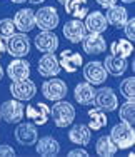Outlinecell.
<instances>
[{"label": "cell", "mask_w": 135, "mask_h": 157, "mask_svg": "<svg viewBox=\"0 0 135 157\" xmlns=\"http://www.w3.org/2000/svg\"><path fill=\"white\" fill-rule=\"evenodd\" d=\"M50 117L57 127L65 129V127L72 125L75 119V107L70 102H67V100L63 102V99L55 100V104L50 107Z\"/></svg>", "instance_id": "1"}, {"label": "cell", "mask_w": 135, "mask_h": 157, "mask_svg": "<svg viewBox=\"0 0 135 157\" xmlns=\"http://www.w3.org/2000/svg\"><path fill=\"white\" fill-rule=\"evenodd\" d=\"M110 139L114 140V144L117 145V149H130L135 144V130L133 125H129L125 122L115 124L110 130Z\"/></svg>", "instance_id": "2"}, {"label": "cell", "mask_w": 135, "mask_h": 157, "mask_svg": "<svg viewBox=\"0 0 135 157\" xmlns=\"http://www.w3.org/2000/svg\"><path fill=\"white\" fill-rule=\"evenodd\" d=\"M58 22V12L52 5L42 7L35 12V27H39L40 30H54V29H57Z\"/></svg>", "instance_id": "3"}, {"label": "cell", "mask_w": 135, "mask_h": 157, "mask_svg": "<svg viewBox=\"0 0 135 157\" xmlns=\"http://www.w3.org/2000/svg\"><path fill=\"white\" fill-rule=\"evenodd\" d=\"M5 50L9 52L12 57H25L30 52V39L25 32L12 33L10 39H7Z\"/></svg>", "instance_id": "4"}, {"label": "cell", "mask_w": 135, "mask_h": 157, "mask_svg": "<svg viewBox=\"0 0 135 157\" xmlns=\"http://www.w3.org/2000/svg\"><path fill=\"white\" fill-rule=\"evenodd\" d=\"M10 94L13 99L20 100V102H28L32 100L37 94V85L30 78H24V80H17L10 84Z\"/></svg>", "instance_id": "5"}, {"label": "cell", "mask_w": 135, "mask_h": 157, "mask_svg": "<svg viewBox=\"0 0 135 157\" xmlns=\"http://www.w3.org/2000/svg\"><path fill=\"white\" fill-rule=\"evenodd\" d=\"M42 94L47 100H62L67 95V84L58 77H48V80H45L42 84Z\"/></svg>", "instance_id": "6"}, {"label": "cell", "mask_w": 135, "mask_h": 157, "mask_svg": "<svg viewBox=\"0 0 135 157\" xmlns=\"http://www.w3.org/2000/svg\"><path fill=\"white\" fill-rule=\"evenodd\" d=\"M0 114H2V119L7 124H18V122H22V119L25 117V107H24V104L17 99L7 100V102H3L2 107H0Z\"/></svg>", "instance_id": "7"}, {"label": "cell", "mask_w": 135, "mask_h": 157, "mask_svg": "<svg viewBox=\"0 0 135 157\" xmlns=\"http://www.w3.org/2000/svg\"><path fill=\"white\" fill-rule=\"evenodd\" d=\"M92 104L95 107H99V109L105 110V112H114V110H117V107H118V97L110 87H103V89L95 90Z\"/></svg>", "instance_id": "8"}, {"label": "cell", "mask_w": 135, "mask_h": 157, "mask_svg": "<svg viewBox=\"0 0 135 157\" xmlns=\"http://www.w3.org/2000/svg\"><path fill=\"white\" fill-rule=\"evenodd\" d=\"M13 136H15V140L20 145L32 147L39 139V130H37V125L33 122H18Z\"/></svg>", "instance_id": "9"}, {"label": "cell", "mask_w": 135, "mask_h": 157, "mask_svg": "<svg viewBox=\"0 0 135 157\" xmlns=\"http://www.w3.org/2000/svg\"><path fill=\"white\" fill-rule=\"evenodd\" d=\"M108 74L107 70H105L102 60H92L88 63H85L84 67V78L85 82H88V84H92L93 87L95 85H102L105 80H107Z\"/></svg>", "instance_id": "10"}, {"label": "cell", "mask_w": 135, "mask_h": 157, "mask_svg": "<svg viewBox=\"0 0 135 157\" xmlns=\"http://www.w3.org/2000/svg\"><path fill=\"white\" fill-rule=\"evenodd\" d=\"M82 48L85 54L88 55H100L107 50V42L100 33H93V32H87V35L82 39Z\"/></svg>", "instance_id": "11"}, {"label": "cell", "mask_w": 135, "mask_h": 157, "mask_svg": "<svg viewBox=\"0 0 135 157\" xmlns=\"http://www.w3.org/2000/svg\"><path fill=\"white\" fill-rule=\"evenodd\" d=\"M62 32H63V37H65L70 44H80L82 39L87 35V29H85V25H84V20H80V18H72V20H69L63 25Z\"/></svg>", "instance_id": "12"}, {"label": "cell", "mask_w": 135, "mask_h": 157, "mask_svg": "<svg viewBox=\"0 0 135 157\" xmlns=\"http://www.w3.org/2000/svg\"><path fill=\"white\" fill-rule=\"evenodd\" d=\"M35 48L42 54H52L58 48V37L54 33V30H42L33 39Z\"/></svg>", "instance_id": "13"}, {"label": "cell", "mask_w": 135, "mask_h": 157, "mask_svg": "<svg viewBox=\"0 0 135 157\" xmlns=\"http://www.w3.org/2000/svg\"><path fill=\"white\" fill-rule=\"evenodd\" d=\"M25 117L30 119L35 125H43L50 119V107L43 102L39 104H28L25 107Z\"/></svg>", "instance_id": "14"}, {"label": "cell", "mask_w": 135, "mask_h": 157, "mask_svg": "<svg viewBox=\"0 0 135 157\" xmlns=\"http://www.w3.org/2000/svg\"><path fill=\"white\" fill-rule=\"evenodd\" d=\"M30 63L27 60H24V57H15V60H12L7 65V75L12 82L17 80H24V78L30 77Z\"/></svg>", "instance_id": "15"}, {"label": "cell", "mask_w": 135, "mask_h": 157, "mask_svg": "<svg viewBox=\"0 0 135 157\" xmlns=\"http://www.w3.org/2000/svg\"><path fill=\"white\" fill-rule=\"evenodd\" d=\"M37 72L45 78L58 75L60 63H58V57H55V52H52V54H43V57L39 60V63H37Z\"/></svg>", "instance_id": "16"}, {"label": "cell", "mask_w": 135, "mask_h": 157, "mask_svg": "<svg viewBox=\"0 0 135 157\" xmlns=\"http://www.w3.org/2000/svg\"><path fill=\"white\" fill-rule=\"evenodd\" d=\"M58 63H60V69H63L65 72H69V74H73V72H77V70L82 67L84 59H82V55L78 54V52H73V50L65 48V50L60 52Z\"/></svg>", "instance_id": "17"}, {"label": "cell", "mask_w": 135, "mask_h": 157, "mask_svg": "<svg viewBox=\"0 0 135 157\" xmlns=\"http://www.w3.org/2000/svg\"><path fill=\"white\" fill-rule=\"evenodd\" d=\"M84 25H85V29H87V32H93V33H103L108 27L107 18H105V15L100 10L88 12L87 15L84 17Z\"/></svg>", "instance_id": "18"}, {"label": "cell", "mask_w": 135, "mask_h": 157, "mask_svg": "<svg viewBox=\"0 0 135 157\" xmlns=\"http://www.w3.org/2000/svg\"><path fill=\"white\" fill-rule=\"evenodd\" d=\"M15 29H18L20 32H30L35 29V12L32 9H22L15 13V17L12 18Z\"/></svg>", "instance_id": "19"}, {"label": "cell", "mask_w": 135, "mask_h": 157, "mask_svg": "<svg viewBox=\"0 0 135 157\" xmlns=\"http://www.w3.org/2000/svg\"><path fill=\"white\" fill-rule=\"evenodd\" d=\"M90 139H92V130L88 129L87 124H75L69 130V140L75 145L85 147L87 144H90Z\"/></svg>", "instance_id": "20"}, {"label": "cell", "mask_w": 135, "mask_h": 157, "mask_svg": "<svg viewBox=\"0 0 135 157\" xmlns=\"http://www.w3.org/2000/svg\"><path fill=\"white\" fill-rule=\"evenodd\" d=\"M35 151L39 155L43 157H54L60 152V144L57 142V139L52 136H45L42 139H37L35 142Z\"/></svg>", "instance_id": "21"}, {"label": "cell", "mask_w": 135, "mask_h": 157, "mask_svg": "<svg viewBox=\"0 0 135 157\" xmlns=\"http://www.w3.org/2000/svg\"><path fill=\"white\" fill-rule=\"evenodd\" d=\"M105 18H107V24L112 25V27L115 29H122L123 25H125L127 18H129V13H127V9L122 5H112L107 9V12H105Z\"/></svg>", "instance_id": "22"}, {"label": "cell", "mask_w": 135, "mask_h": 157, "mask_svg": "<svg viewBox=\"0 0 135 157\" xmlns=\"http://www.w3.org/2000/svg\"><path fill=\"white\" fill-rule=\"evenodd\" d=\"M105 70H107V74H110V75L114 77H118V75H123L127 70V67H129V63H127V59H122V57H117V55H107L105 57V60H102Z\"/></svg>", "instance_id": "23"}, {"label": "cell", "mask_w": 135, "mask_h": 157, "mask_svg": "<svg viewBox=\"0 0 135 157\" xmlns=\"http://www.w3.org/2000/svg\"><path fill=\"white\" fill-rule=\"evenodd\" d=\"M93 95H95V89L88 82H80L75 85L73 97L80 105H90L93 102Z\"/></svg>", "instance_id": "24"}, {"label": "cell", "mask_w": 135, "mask_h": 157, "mask_svg": "<svg viewBox=\"0 0 135 157\" xmlns=\"http://www.w3.org/2000/svg\"><path fill=\"white\" fill-rule=\"evenodd\" d=\"M110 54L112 55H117V57H122V59H129L130 55L133 54V42H130L129 39H118V40H114L110 44Z\"/></svg>", "instance_id": "25"}, {"label": "cell", "mask_w": 135, "mask_h": 157, "mask_svg": "<svg viewBox=\"0 0 135 157\" xmlns=\"http://www.w3.org/2000/svg\"><path fill=\"white\" fill-rule=\"evenodd\" d=\"M65 12L73 18H80L84 20V17L88 13V2L87 0H69L65 3Z\"/></svg>", "instance_id": "26"}, {"label": "cell", "mask_w": 135, "mask_h": 157, "mask_svg": "<svg viewBox=\"0 0 135 157\" xmlns=\"http://www.w3.org/2000/svg\"><path fill=\"white\" fill-rule=\"evenodd\" d=\"M117 145L114 144V140L110 139V136H100L97 139L95 144V152L97 155H102V157H112L117 154Z\"/></svg>", "instance_id": "27"}, {"label": "cell", "mask_w": 135, "mask_h": 157, "mask_svg": "<svg viewBox=\"0 0 135 157\" xmlns=\"http://www.w3.org/2000/svg\"><path fill=\"white\" fill-rule=\"evenodd\" d=\"M108 119L107 115H105V110L99 109V107H95V109H90L88 110V129L90 130H100L103 129L105 125H107Z\"/></svg>", "instance_id": "28"}, {"label": "cell", "mask_w": 135, "mask_h": 157, "mask_svg": "<svg viewBox=\"0 0 135 157\" xmlns=\"http://www.w3.org/2000/svg\"><path fill=\"white\" fill-rule=\"evenodd\" d=\"M118 117L122 122L129 125L135 124V100H127L125 104H122L118 109Z\"/></svg>", "instance_id": "29"}, {"label": "cell", "mask_w": 135, "mask_h": 157, "mask_svg": "<svg viewBox=\"0 0 135 157\" xmlns=\"http://www.w3.org/2000/svg\"><path fill=\"white\" fill-rule=\"evenodd\" d=\"M120 94L125 100H135V77H127L120 84Z\"/></svg>", "instance_id": "30"}, {"label": "cell", "mask_w": 135, "mask_h": 157, "mask_svg": "<svg viewBox=\"0 0 135 157\" xmlns=\"http://www.w3.org/2000/svg\"><path fill=\"white\" fill-rule=\"evenodd\" d=\"M12 33H15V25L12 18H2L0 20V39L7 40L12 37Z\"/></svg>", "instance_id": "31"}, {"label": "cell", "mask_w": 135, "mask_h": 157, "mask_svg": "<svg viewBox=\"0 0 135 157\" xmlns=\"http://www.w3.org/2000/svg\"><path fill=\"white\" fill-rule=\"evenodd\" d=\"M123 33H125V39H129L130 42L135 40V18H127L125 25H123Z\"/></svg>", "instance_id": "32"}, {"label": "cell", "mask_w": 135, "mask_h": 157, "mask_svg": "<svg viewBox=\"0 0 135 157\" xmlns=\"http://www.w3.org/2000/svg\"><path fill=\"white\" fill-rule=\"evenodd\" d=\"M15 155V149L12 147V145H0V157H13Z\"/></svg>", "instance_id": "33"}, {"label": "cell", "mask_w": 135, "mask_h": 157, "mask_svg": "<svg viewBox=\"0 0 135 157\" xmlns=\"http://www.w3.org/2000/svg\"><path fill=\"white\" fill-rule=\"evenodd\" d=\"M88 152L85 151V149H82L80 145H78L77 149H72V151H69V157H87Z\"/></svg>", "instance_id": "34"}, {"label": "cell", "mask_w": 135, "mask_h": 157, "mask_svg": "<svg viewBox=\"0 0 135 157\" xmlns=\"http://www.w3.org/2000/svg\"><path fill=\"white\" fill-rule=\"evenodd\" d=\"M97 3H99L100 7H103V9H108V7L115 5L117 3V0H95Z\"/></svg>", "instance_id": "35"}, {"label": "cell", "mask_w": 135, "mask_h": 157, "mask_svg": "<svg viewBox=\"0 0 135 157\" xmlns=\"http://www.w3.org/2000/svg\"><path fill=\"white\" fill-rule=\"evenodd\" d=\"M3 52H5V44H3V40L0 39V57L3 55Z\"/></svg>", "instance_id": "36"}, {"label": "cell", "mask_w": 135, "mask_h": 157, "mask_svg": "<svg viewBox=\"0 0 135 157\" xmlns=\"http://www.w3.org/2000/svg\"><path fill=\"white\" fill-rule=\"evenodd\" d=\"M27 2H30V3H33V5H40V3H43L45 0H27Z\"/></svg>", "instance_id": "37"}, {"label": "cell", "mask_w": 135, "mask_h": 157, "mask_svg": "<svg viewBox=\"0 0 135 157\" xmlns=\"http://www.w3.org/2000/svg\"><path fill=\"white\" fill-rule=\"evenodd\" d=\"M12 3H24V2H27V0H10Z\"/></svg>", "instance_id": "38"}, {"label": "cell", "mask_w": 135, "mask_h": 157, "mask_svg": "<svg viewBox=\"0 0 135 157\" xmlns=\"http://www.w3.org/2000/svg\"><path fill=\"white\" fill-rule=\"evenodd\" d=\"M3 75H5V74H3V69H2V65H0V80L3 78Z\"/></svg>", "instance_id": "39"}, {"label": "cell", "mask_w": 135, "mask_h": 157, "mask_svg": "<svg viewBox=\"0 0 135 157\" xmlns=\"http://www.w3.org/2000/svg\"><path fill=\"white\" fill-rule=\"evenodd\" d=\"M57 2H58V3H62V5H65V3L69 2V0H57Z\"/></svg>", "instance_id": "40"}, {"label": "cell", "mask_w": 135, "mask_h": 157, "mask_svg": "<svg viewBox=\"0 0 135 157\" xmlns=\"http://www.w3.org/2000/svg\"><path fill=\"white\" fill-rule=\"evenodd\" d=\"M122 2H123V3H133L135 0H122Z\"/></svg>", "instance_id": "41"}, {"label": "cell", "mask_w": 135, "mask_h": 157, "mask_svg": "<svg viewBox=\"0 0 135 157\" xmlns=\"http://www.w3.org/2000/svg\"><path fill=\"white\" fill-rule=\"evenodd\" d=\"M0 121H2V114H0Z\"/></svg>", "instance_id": "42"}]
</instances>
